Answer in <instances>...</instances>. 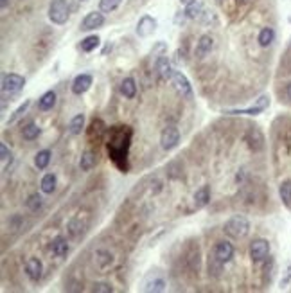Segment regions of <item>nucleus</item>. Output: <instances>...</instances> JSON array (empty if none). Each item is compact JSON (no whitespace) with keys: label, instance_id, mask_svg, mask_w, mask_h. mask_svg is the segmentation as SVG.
Masks as SVG:
<instances>
[{"label":"nucleus","instance_id":"f257e3e1","mask_svg":"<svg viewBox=\"0 0 291 293\" xmlns=\"http://www.w3.org/2000/svg\"><path fill=\"white\" fill-rule=\"evenodd\" d=\"M129 142H131V129H129V126H114L110 129V139L106 146H108L110 157H112V160H114L115 166L121 171L128 169L126 159H128Z\"/></svg>","mask_w":291,"mask_h":293},{"label":"nucleus","instance_id":"f03ea898","mask_svg":"<svg viewBox=\"0 0 291 293\" xmlns=\"http://www.w3.org/2000/svg\"><path fill=\"white\" fill-rule=\"evenodd\" d=\"M223 230L234 239H241L245 238L248 232H250V221H248L245 216H232V218L228 219Z\"/></svg>","mask_w":291,"mask_h":293},{"label":"nucleus","instance_id":"7ed1b4c3","mask_svg":"<svg viewBox=\"0 0 291 293\" xmlns=\"http://www.w3.org/2000/svg\"><path fill=\"white\" fill-rule=\"evenodd\" d=\"M49 18L52 24H65L69 20V4L67 0H52L49 5Z\"/></svg>","mask_w":291,"mask_h":293},{"label":"nucleus","instance_id":"20e7f679","mask_svg":"<svg viewBox=\"0 0 291 293\" xmlns=\"http://www.w3.org/2000/svg\"><path fill=\"white\" fill-rule=\"evenodd\" d=\"M270 106V95H261L259 99L248 108H237V110H228V115H259Z\"/></svg>","mask_w":291,"mask_h":293},{"label":"nucleus","instance_id":"39448f33","mask_svg":"<svg viewBox=\"0 0 291 293\" xmlns=\"http://www.w3.org/2000/svg\"><path fill=\"white\" fill-rule=\"evenodd\" d=\"M266 257H270V243L268 239H253L250 245V259L253 263H262Z\"/></svg>","mask_w":291,"mask_h":293},{"label":"nucleus","instance_id":"423d86ee","mask_svg":"<svg viewBox=\"0 0 291 293\" xmlns=\"http://www.w3.org/2000/svg\"><path fill=\"white\" fill-rule=\"evenodd\" d=\"M171 80H173V84L174 88L178 90V94L185 97V99H193V86H191L189 80L185 78V74H182L180 70H174Z\"/></svg>","mask_w":291,"mask_h":293},{"label":"nucleus","instance_id":"0eeeda50","mask_svg":"<svg viewBox=\"0 0 291 293\" xmlns=\"http://www.w3.org/2000/svg\"><path fill=\"white\" fill-rule=\"evenodd\" d=\"M180 142V131L178 128L174 126H167V128H164L162 135H160V146H162L166 151L169 149H174Z\"/></svg>","mask_w":291,"mask_h":293},{"label":"nucleus","instance_id":"6e6552de","mask_svg":"<svg viewBox=\"0 0 291 293\" xmlns=\"http://www.w3.org/2000/svg\"><path fill=\"white\" fill-rule=\"evenodd\" d=\"M25 84V80L22 78V76L18 74H5L4 78H2V92L4 94H16V92H20V90L24 88Z\"/></svg>","mask_w":291,"mask_h":293},{"label":"nucleus","instance_id":"1a4fd4ad","mask_svg":"<svg viewBox=\"0 0 291 293\" xmlns=\"http://www.w3.org/2000/svg\"><path fill=\"white\" fill-rule=\"evenodd\" d=\"M247 142L248 146H250V149H253V151H262V148H264V135H262V131L259 128H250L247 131Z\"/></svg>","mask_w":291,"mask_h":293},{"label":"nucleus","instance_id":"9d476101","mask_svg":"<svg viewBox=\"0 0 291 293\" xmlns=\"http://www.w3.org/2000/svg\"><path fill=\"white\" fill-rule=\"evenodd\" d=\"M155 29H157V20L149 15L142 16L137 24V35L142 36V38H148L149 35H153Z\"/></svg>","mask_w":291,"mask_h":293},{"label":"nucleus","instance_id":"9b49d317","mask_svg":"<svg viewBox=\"0 0 291 293\" xmlns=\"http://www.w3.org/2000/svg\"><path fill=\"white\" fill-rule=\"evenodd\" d=\"M104 24V16L101 11H92L88 15L84 16L83 22H81V29L83 31H92V29H97L101 25Z\"/></svg>","mask_w":291,"mask_h":293},{"label":"nucleus","instance_id":"f8f14e48","mask_svg":"<svg viewBox=\"0 0 291 293\" xmlns=\"http://www.w3.org/2000/svg\"><path fill=\"white\" fill-rule=\"evenodd\" d=\"M214 255H216V259H219L221 263H228V261L234 257L232 243H228V241H219V243L216 245V249H214Z\"/></svg>","mask_w":291,"mask_h":293},{"label":"nucleus","instance_id":"ddd939ff","mask_svg":"<svg viewBox=\"0 0 291 293\" xmlns=\"http://www.w3.org/2000/svg\"><path fill=\"white\" fill-rule=\"evenodd\" d=\"M155 69H157L158 76H160L162 80H169V78H173L174 70L171 69V61L167 60V56H158L157 63H155Z\"/></svg>","mask_w":291,"mask_h":293},{"label":"nucleus","instance_id":"4468645a","mask_svg":"<svg viewBox=\"0 0 291 293\" xmlns=\"http://www.w3.org/2000/svg\"><path fill=\"white\" fill-rule=\"evenodd\" d=\"M90 84H92V76L79 74L78 78L72 81V92H74L76 95H81L90 88Z\"/></svg>","mask_w":291,"mask_h":293},{"label":"nucleus","instance_id":"2eb2a0df","mask_svg":"<svg viewBox=\"0 0 291 293\" xmlns=\"http://www.w3.org/2000/svg\"><path fill=\"white\" fill-rule=\"evenodd\" d=\"M42 270H43V266H42V261L36 257L29 259L27 261V264H25V273H27V277L31 279V281H40V277H42Z\"/></svg>","mask_w":291,"mask_h":293},{"label":"nucleus","instance_id":"dca6fc26","mask_svg":"<svg viewBox=\"0 0 291 293\" xmlns=\"http://www.w3.org/2000/svg\"><path fill=\"white\" fill-rule=\"evenodd\" d=\"M208 202H210V187L208 185H202L194 193V207L196 209H203Z\"/></svg>","mask_w":291,"mask_h":293},{"label":"nucleus","instance_id":"f3484780","mask_svg":"<svg viewBox=\"0 0 291 293\" xmlns=\"http://www.w3.org/2000/svg\"><path fill=\"white\" fill-rule=\"evenodd\" d=\"M212 47H214V40L210 38L208 35H205V36H202L200 38V42H198V45H196V56L198 58H205V56L212 50Z\"/></svg>","mask_w":291,"mask_h":293},{"label":"nucleus","instance_id":"a211bd4d","mask_svg":"<svg viewBox=\"0 0 291 293\" xmlns=\"http://www.w3.org/2000/svg\"><path fill=\"white\" fill-rule=\"evenodd\" d=\"M50 249H52V253L58 255V257H65L67 253H69L70 247H69V241L65 238H56L50 245Z\"/></svg>","mask_w":291,"mask_h":293},{"label":"nucleus","instance_id":"6ab92c4d","mask_svg":"<svg viewBox=\"0 0 291 293\" xmlns=\"http://www.w3.org/2000/svg\"><path fill=\"white\" fill-rule=\"evenodd\" d=\"M56 105V92H52V90H49V92H45L42 97H40L38 101V108L42 110V112H47V110H52Z\"/></svg>","mask_w":291,"mask_h":293},{"label":"nucleus","instance_id":"aec40b11","mask_svg":"<svg viewBox=\"0 0 291 293\" xmlns=\"http://www.w3.org/2000/svg\"><path fill=\"white\" fill-rule=\"evenodd\" d=\"M121 92H123L124 97H128V99H133L135 94H137V84H135L133 78H126V80L121 83Z\"/></svg>","mask_w":291,"mask_h":293},{"label":"nucleus","instance_id":"412c9836","mask_svg":"<svg viewBox=\"0 0 291 293\" xmlns=\"http://www.w3.org/2000/svg\"><path fill=\"white\" fill-rule=\"evenodd\" d=\"M95 166V155L94 151H90V149H86L83 153V157H81V160H79V167H81V171H84V173H88L90 169Z\"/></svg>","mask_w":291,"mask_h":293},{"label":"nucleus","instance_id":"4be33fe9","mask_svg":"<svg viewBox=\"0 0 291 293\" xmlns=\"http://www.w3.org/2000/svg\"><path fill=\"white\" fill-rule=\"evenodd\" d=\"M273 40H275V31H273L272 27H264V29L259 33V38H257V42H259L261 47H270V45L273 43Z\"/></svg>","mask_w":291,"mask_h":293},{"label":"nucleus","instance_id":"5701e85b","mask_svg":"<svg viewBox=\"0 0 291 293\" xmlns=\"http://www.w3.org/2000/svg\"><path fill=\"white\" fill-rule=\"evenodd\" d=\"M279 196L284 202V205H291V180H284L279 185Z\"/></svg>","mask_w":291,"mask_h":293},{"label":"nucleus","instance_id":"b1692460","mask_svg":"<svg viewBox=\"0 0 291 293\" xmlns=\"http://www.w3.org/2000/svg\"><path fill=\"white\" fill-rule=\"evenodd\" d=\"M99 43H101V40H99V36L92 35V36H86L83 42H81V50L83 52H92V50H95L99 47Z\"/></svg>","mask_w":291,"mask_h":293},{"label":"nucleus","instance_id":"393cba45","mask_svg":"<svg viewBox=\"0 0 291 293\" xmlns=\"http://www.w3.org/2000/svg\"><path fill=\"white\" fill-rule=\"evenodd\" d=\"M50 162V151L49 149H42V151H38L35 157V164L38 169H45L47 166H49Z\"/></svg>","mask_w":291,"mask_h":293},{"label":"nucleus","instance_id":"a878e982","mask_svg":"<svg viewBox=\"0 0 291 293\" xmlns=\"http://www.w3.org/2000/svg\"><path fill=\"white\" fill-rule=\"evenodd\" d=\"M54 189H56V176L52 173L45 174L43 178H42V191L45 194H50Z\"/></svg>","mask_w":291,"mask_h":293},{"label":"nucleus","instance_id":"bb28decb","mask_svg":"<svg viewBox=\"0 0 291 293\" xmlns=\"http://www.w3.org/2000/svg\"><path fill=\"white\" fill-rule=\"evenodd\" d=\"M70 133L72 135H79L81 131H83V128H84V115L83 114H79V115H76L74 119L70 121Z\"/></svg>","mask_w":291,"mask_h":293},{"label":"nucleus","instance_id":"cd10ccee","mask_svg":"<svg viewBox=\"0 0 291 293\" xmlns=\"http://www.w3.org/2000/svg\"><path fill=\"white\" fill-rule=\"evenodd\" d=\"M22 135H24L25 140H35V139H38V135H40L38 125H35V123H29L27 126H24V129H22Z\"/></svg>","mask_w":291,"mask_h":293},{"label":"nucleus","instance_id":"c85d7f7f","mask_svg":"<svg viewBox=\"0 0 291 293\" xmlns=\"http://www.w3.org/2000/svg\"><path fill=\"white\" fill-rule=\"evenodd\" d=\"M42 204H43V200H42L40 194H31L29 198H27V202H25L27 209L33 210V212H36L38 209H42Z\"/></svg>","mask_w":291,"mask_h":293},{"label":"nucleus","instance_id":"c756f323","mask_svg":"<svg viewBox=\"0 0 291 293\" xmlns=\"http://www.w3.org/2000/svg\"><path fill=\"white\" fill-rule=\"evenodd\" d=\"M31 106V101H24V105H20L18 108H16V112L13 115H11L9 117V121H7V125H15L16 121L20 119V117H22V115L25 114V112H27V108H29Z\"/></svg>","mask_w":291,"mask_h":293},{"label":"nucleus","instance_id":"7c9ffc66","mask_svg":"<svg viewBox=\"0 0 291 293\" xmlns=\"http://www.w3.org/2000/svg\"><path fill=\"white\" fill-rule=\"evenodd\" d=\"M164 290H166V281L164 279H155V281L144 286V292H164Z\"/></svg>","mask_w":291,"mask_h":293},{"label":"nucleus","instance_id":"2f4dec72","mask_svg":"<svg viewBox=\"0 0 291 293\" xmlns=\"http://www.w3.org/2000/svg\"><path fill=\"white\" fill-rule=\"evenodd\" d=\"M202 9H203L202 4L194 0L193 4H189V5H187V9H185V16H187V18H196V16L200 15V13H202Z\"/></svg>","mask_w":291,"mask_h":293},{"label":"nucleus","instance_id":"473e14b6","mask_svg":"<svg viewBox=\"0 0 291 293\" xmlns=\"http://www.w3.org/2000/svg\"><path fill=\"white\" fill-rule=\"evenodd\" d=\"M119 4H121V0H101L99 7H101V11H103V13H110V11L117 9Z\"/></svg>","mask_w":291,"mask_h":293},{"label":"nucleus","instance_id":"72a5a7b5","mask_svg":"<svg viewBox=\"0 0 291 293\" xmlns=\"http://www.w3.org/2000/svg\"><path fill=\"white\" fill-rule=\"evenodd\" d=\"M92 292H95V293H112L114 292V288L106 283H95L94 286H92Z\"/></svg>","mask_w":291,"mask_h":293},{"label":"nucleus","instance_id":"f704fd0d","mask_svg":"<svg viewBox=\"0 0 291 293\" xmlns=\"http://www.w3.org/2000/svg\"><path fill=\"white\" fill-rule=\"evenodd\" d=\"M0 159H2V162L11 160V151L7 149V146L5 144H0Z\"/></svg>","mask_w":291,"mask_h":293},{"label":"nucleus","instance_id":"c9c22d12","mask_svg":"<svg viewBox=\"0 0 291 293\" xmlns=\"http://www.w3.org/2000/svg\"><path fill=\"white\" fill-rule=\"evenodd\" d=\"M290 281H291V264H290V266H288L286 275L282 277V281H281V288H284V286H288V284H290Z\"/></svg>","mask_w":291,"mask_h":293},{"label":"nucleus","instance_id":"e433bc0d","mask_svg":"<svg viewBox=\"0 0 291 293\" xmlns=\"http://www.w3.org/2000/svg\"><path fill=\"white\" fill-rule=\"evenodd\" d=\"M286 97L291 101V83H288V84H286Z\"/></svg>","mask_w":291,"mask_h":293},{"label":"nucleus","instance_id":"4c0bfd02","mask_svg":"<svg viewBox=\"0 0 291 293\" xmlns=\"http://www.w3.org/2000/svg\"><path fill=\"white\" fill-rule=\"evenodd\" d=\"M180 2H182V4H185V5H189V4H193L194 0H180Z\"/></svg>","mask_w":291,"mask_h":293},{"label":"nucleus","instance_id":"58836bf2","mask_svg":"<svg viewBox=\"0 0 291 293\" xmlns=\"http://www.w3.org/2000/svg\"><path fill=\"white\" fill-rule=\"evenodd\" d=\"M7 7V0H2V9H5Z\"/></svg>","mask_w":291,"mask_h":293},{"label":"nucleus","instance_id":"ea45409f","mask_svg":"<svg viewBox=\"0 0 291 293\" xmlns=\"http://www.w3.org/2000/svg\"><path fill=\"white\" fill-rule=\"evenodd\" d=\"M81 2H84V0H81Z\"/></svg>","mask_w":291,"mask_h":293}]
</instances>
